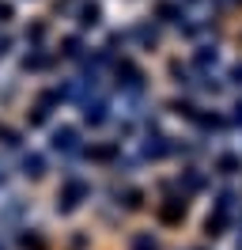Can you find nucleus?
I'll return each instance as SVG.
<instances>
[{
    "mask_svg": "<svg viewBox=\"0 0 242 250\" xmlns=\"http://www.w3.org/2000/svg\"><path fill=\"white\" fill-rule=\"evenodd\" d=\"M83 197H87V186H83L80 178H68V182H64V189L57 193V208H60V212H72Z\"/></svg>",
    "mask_w": 242,
    "mask_h": 250,
    "instance_id": "nucleus-1",
    "label": "nucleus"
},
{
    "mask_svg": "<svg viewBox=\"0 0 242 250\" xmlns=\"http://www.w3.org/2000/svg\"><path fill=\"white\" fill-rule=\"evenodd\" d=\"M53 148H57V152H64V156L80 152V133H76L72 125H60V129H53Z\"/></svg>",
    "mask_w": 242,
    "mask_h": 250,
    "instance_id": "nucleus-2",
    "label": "nucleus"
},
{
    "mask_svg": "<svg viewBox=\"0 0 242 250\" xmlns=\"http://www.w3.org/2000/svg\"><path fill=\"white\" fill-rule=\"evenodd\" d=\"M23 174H27V178H42V174H45V159L38 156V152L23 156Z\"/></svg>",
    "mask_w": 242,
    "mask_h": 250,
    "instance_id": "nucleus-3",
    "label": "nucleus"
},
{
    "mask_svg": "<svg viewBox=\"0 0 242 250\" xmlns=\"http://www.w3.org/2000/svg\"><path fill=\"white\" fill-rule=\"evenodd\" d=\"M170 152V144H166V137H148V144H144V156L148 159H159Z\"/></svg>",
    "mask_w": 242,
    "mask_h": 250,
    "instance_id": "nucleus-4",
    "label": "nucleus"
},
{
    "mask_svg": "<svg viewBox=\"0 0 242 250\" xmlns=\"http://www.w3.org/2000/svg\"><path fill=\"white\" fill-rule=\"evenodd\" d=\"M159 216H163L166 224H174V220H182V216H185V201H178V197H174V201H166L163 208H159Z\"/></svg>",
    "mask_w": 242,
    "mask_h": 250,
    "instance_id": "nucleus-5",
    "label": "nucleus"
},
{
    "mask_svg": "<svg viewBox=\"0 0 242 250\" xmlns=\"http://www.w3.org/2000/svg\"><path fill=\"white\" fill-rule=\"evenodd\" d=\"M83 118H87L91 125H102L106 122V103L102 99H99V103H87V106H83Z\"/></svg>",
    "mask_w": 242,
    "mask_h": 250,
    "instance_id": "nucleus-6",
    "label": "nucleus"
},
{
    "mask_svg": "<svg viewBox=\"0 0 242 250\" xmlns=\"http://www.w3.org/2000/svg\"><path fill=\"white\" fill-rule=\"evenodd\" d=\"M118 76H125V80H121L125 87H140V68H133L129 61H121V64H118Z\"/></svg>",
    "mask_w": 242,
    "mask_h": 250,
    "instance_id": "nucleus-7",
    "label": "nucleus"
},
{
    "mask_svg": "<svg viewBox=\"0 0 242 250\" xmlns=\"http://www.w3.org/2000/svg\"><path fill=\"white\" fill-rule=\"evenodd\" d=\"M133 250H159V243H155L151 231H140V235H133Z\"/></svg>",
    "mask_w": 242,
    "mask_h": 250,
    "instance_id": "nucleus-8",
    "label": "nucleus"
},
{
    "mask_svg": "<svg viewBox=\"0 0 242 250\" xmlns=\"http://www.w3.org/2000/svg\"><path fill=\"white\" fill-rule=\"evenodd\" d=\"M99 16H102V12H99V4L80 8V23H83V27H95V23H99Z\"/></svg>",
    "mask_w": 242,
    "mask_h": 250,
    "instance_id": "nucleus-9",
    "label": "nucleus"
},
{
    "mask_svg": "<svg viewBox=\"0 0 242 250\" xmlns=\"http://www.w3.org/2000/svg\"><path fill=\"white\" fill-rule=\"evenodd\" d=\"M144 205V193L140 189H125V208H140Z\"/></svg>",
    "mask_w": 242,
    "mask_h": 250,
    "instance_id": "nucleus-10",
    "label": "nucleus"
},
{
    "mask_svg": "<svg viewBox=\"0 0 242 250\" xmlns=\"http://www.w3.org/2000/svg\"><path fill=\"white\" fill-rule=\"evenodd\" d=\"M91 156H95V159H114V156H118V148H114V144H102V148H95Z\"/></svg>",
    "mask_w": 242,
    "mask_h": 250,
    "instance_id": "nucleus-11",
    "label": "nucleus"
},
{
    "mask_svg": "<svg viewBox=\"0 0 242 250\" xmlns=\"http://www.w3.org/2000/svg\"><path fill=\"white\" fill-rule=\"evenodd\" d=\"M220 171H223V174H235V171H239V159H235V156H223V159H220Z\"/></svg>",
    "mask_w": 242,
    "mask_h": 250,
    "instance_id": "nucleus-12",
    "label": "nucleus"
},
{
    "mask_svg": "<svg viewBox=\"0 0 242 250\" xmlns=\"http://www.w3.org/2000/svg\"><path fill=\"white\" fill-rule=\"evenodd\" d=\"M80 53V42L76 38H64V57H76Z\"/></svg>",
    "mask_w": 242,
    "mask_h": 250,
    "instance_id": "nucleus-13",
    "label": "nucleus"
},
{
    "mask_svg": "<svg viewBox=\"0 0 242 250\" xmlns=\"http://www.w3.org/2000/svg\"><path fill=\"white\" fill-rule=\"evenodd\" d=\"M0 141H4V144H19V141H15V133H12V129H0Z\"/></svg>",
    "mask_w": 242,
    "mask_h": 250,
    "instance_id": "nucleus-14",
    "label": "nucleus"
},
{
    "mask_svg": "<svg viewBox=\"0 0 242 250\" xmlns=\"http://www.w3.org/2000/svg\"><path fill=\"white\" fill-rule=\"evenodd\" d=\"M4 19H12V8H8V4H0V23H4Z\"/></svg>",
    "mask_w": 242,
    "mask_h": 250,
    "instance_id": "nucleus-15",
    "label": "nucleus"
},
{
    "mask_svg": "<svg viewBox=\"0 0 242 250\" xmlns=\"http://www.w3.org/2000/svg\"><path fill=\"white\" fill-rule=\"evenodd\" d=\"M0 250H4V247H0Z\"/></svg>",
    "mask_w": 242,
    "mask_h": 250,
    "instance_id": "nucleus-16",
    "label": "nucleus"
}]
</instances>
